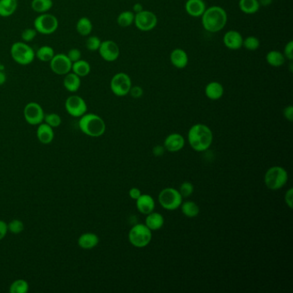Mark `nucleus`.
I'll return each mask as SVG.
<instances>
[{
	"label": "nucleus",
	"instance_id": "obj_46",
	"mask_svg": "<svg viewBox=\"0 0 293 293\" xmlns=\"http://www.w3.org/2000/svg\"><path fill=\"white\" fill-rule=\"evenodd\" d=\"M284 116L286 119H288L289 121H293V107L292 105L287 106V108H285L283 111Z\"/></svg>",
	"mask_w": 293,
	"mask_h": 293
},
{
	"label": "nucleus",
	"instance_id": "obj_34",
	"mask_svg": "<svg viewBox=\"0 0 293 293\" xmlns=\"http://www.w3.org/2000/svg\"><path fill=\"white\" fill-rule=\"evenodd\" d=\"M29 290V285L27 280H19L13 281L9 288L10 293H27Z\"/></svg>",
	"mask_w": 293,
	"mask_h": 293
},
{
	"label": "nucleus",
	"instance_id": "obj_9",
	"mask_svg": "<svg viewBox=\"0 0 293 293\" xmlns=\"http://www.w3.org/2000/svg\"><path fill=\"white\" fill-rule=\"evenodd\" d=\"M132 79L128 74L125 72H118L113 76L110 81V89L116 96H125L129 94L132 87Z\"/></svg>",
	"mask_w": 293,
	"mask_h": 293
},
{
	"label": "nucleus",
	"instance_id": "obj_47",
	"mask_svg": "<svg viewBox=\"0 0 293 293\" xmlns=\"http://www.w3.org/2000/svg\"><path fill=\"white\" fill-rule=\"evenodd\" d=\"M142 195V193L140 191V188H132L129 190V196L131 199L133 200H138L140 198V195Z\"/></svg>",
	"mask_w": 293,
	"mask_h": 293
},
{
	"label": "nucleus",
	"instance_id": "obj_38",
	"mask_svg": "<svg viewBox=\"0 0 293 293\" xmlns=\"http://www.w3.org/2000/svg\"><path fill=\"white\" fill-rule=\"evenodd\" d=\"M101 43H102V41L100 40V38L97 37L96 35H91L86 40V47L89 51H98Z\"/></svg>",
	"mask_w": 293,
	"mask_h": 293
},
{
	"label": "nucleus",
	"instance_id": "obj_13",
	"mask_svg": "<svg viewBox=\"0 0 293 293\" xmlns=\"http://www.w3.org/2000/svg\"><path fill=\"white\" fill-rule=\"evenodd\" d=\"M52 72L59 76H65L72 72V62L65 54H57L49 62Z\"/></svg>",
	"mask_w": 293,
	"mask_h": 293
},
{
	"label": "nucleus",
	"instance_id": "obj_21",
	"mask_svg": "<svg viewBox=\"0 0 293 293\" xmlns=\"http://www.w3.org/2000/svg\"><path fill=\"white\" fill-rule=\"evenodd\" d=\"M98 235L92 232H86L79 236L78 244L83 249H92L98 245Z\"/></svg>",
	"mask_w": 293,
	"mask_h": 293
},
{
	"label": "nucleus",
	"instance_id": "obj_45",
	"mask_svg": "<svg viewBox=\"0 0 293 293\" xmlns=\"http://www.w3.org/2000/svg\"><path fill=\"white\" fill-rule=\"evenodd\" d=\"M285 201H286V203H287V205L289 206V207L292 209L293 206V188H290V189H288V191L286 193V195H285Z\"/></svg>",
	"mask_w": 293,
	"mask_h": 293
},
{
	"label": "nucleus",
	"instance_id": "obj_36",
	"mask_svg": "<svg viewBox=\"0 0 293 293\" xmlns=\"http://www.w3.org/2000/svg\"><path fill=\"white\" fill-rule=\"evenodd\" d=\"M43 122L47 123L48 125L53 127V128H56L58 126H60L62 123L61 117L58 114L56 113H50V114H45L44 121Z\"/></svg>",
	"mask_w": 293,
	"mask_h": 293
},
{
	"label": "nucleus",
	"instance_id": "obj_51",
	"mask_svg": "<svg viewBox=\"0 0 293 293\" xmlns=\"http://www.w3.org/2000/svg\"><path fill=\"white\" fill-rule=\"evenodd\" d=\"M260 5L263 6H268L271 3H273V0H258Z\"/></svg>",
	"mask_w": 293,
	"mask_h": 293
},
{
	"label": "nucleus",
	"instance_id": "obj_28",
	"mask_svg": "<svg viewBox=\"0 0 293 293\" xmlns=\"http://www.w3.org/2000/svg\"><path fill=\"white\" fill-rule=\"evenodd\" d=\"M238 5L241 11L248 15L256 13L261 7L258 0H239Z\"/></svg>",
	"mask_w": 293,
	"mask_h": 293
},
{
	"label": "nucleus",
	"instance_id": "obj_25",
	"mask_svg": "<svg viewBox=\"0 0 293 293\" xmlns=\"http://www.w3.org/2000/svg\"><path fill=\"white\" fill-rule=\"evenodd\" d=\"M90 71H91V66L87 60L79 59L78 61L72 63V72H74L80 78L87 77L90 73Z\"/></svg>",
	"mask_w": 293,
	"mask_h": 293
},
{
	"label": "nucleus",
	"instance_id": "obj_5",
	"mask_svg": "<svg viewBox=\"0 0 293 293\" xmlns=\"http://www.w3.org/2000/svg\"><path fill=\"white\" fill-rule=\"evenodd\" d=\"M264 181L266 188H269L270 190H279L283 188L288 181L287 170L280 166L269 168L264 176Z\"/></svg>",
	"mask_w": 293,
	"mask_h": 293
},
{
	"label": "nucleus",
	"instance_id": "obj_2",
	"mask_svg": "<svg viewBox=\"0 0 293 293\" xmlns=\"http://www.w3.org/2000/svg\"><path fill=\"white\" fill-rule=\"evenodd\" d=\"M201 24L205 30L210 33H217L226 26L228 16L224 8L213 5L206 8L201 16Z\"/></svg>",
	"mask_w": 293,
	"mask_h": 293
},
{
	"label": "nucleus",
	"instance_id": "obj_48",
	"mask_svg": "<svg viewBox=\"0 0 293 293\" xmlns=\"http://www.w3.org/2000/svg\"><path fill=\"white\" fill-rule=\"evenodd\" d=\"M165 150H166L163 146H157L154 147L152 152H153L155 157H161V156L164 155Z\"/></svg>",
	"mask_w": 293,
	"mask_h": 293
},
{
	"label": "nucleus",
	"instance_id": "obj_29",
	"mask_svg": "<svg viewBox=\"0 0 293 293\" xmlns=\"http://www.w3.org/2000/svg\"><path fill=\"white\" fill-rule=\"evenodd\" d=\"M266 60L268 63V65L271 66L280 67L285 64L286 57L280 51L272 50V51L268 52L267 55H266Z\"/></svg>",
	"mask_w": 293,
	"mask_h": 293
},
{
	"label": "nucleus",
	"instance_id": "obj_11",
	"mask_svg": "<svg viewBox=\"0 0 293 293\" xmlns=\"http://www.w3.org/2000/svg\"><path fill=\"white\" fill-rule=\"evenodd\" d=\"M133 24L139 30L143 32L152 30L157 26V15L150 10H143L140 13L135 14Z\"/></svg>",
	"mask_w": 293,
	"mask_h": 293
},
{
	"label": "nucleus",
	"instance_id": "obj_20",
	"mask_svg": "<svg viewBox=\"0 0 293 293\" xmlns=\"http://www.w3.org/2000/svg\"><path fill=\"white\" fill-rule=\"evenodd\" d=\"M170 59H171V64L174 65L176 68H185L188 64V54L181 48H176L171 52Z\"/></svg>",
	"mask_w": 293,
	"mask_h": 293
},
{
	"label": "nucleus",
	"instance_id": "obj_22",
	"mask_svg": "<svg viewBox=\"0 0 293 293\" xmlns=\"http://www.w3.org/2000/svg\"><path fill=\"white\" fill-rule=\"evenodd\" d=\"M224 93H225L224 86L217 81L208 83L207 86H205V96L212 101L221 98L222 96H224Z\"/></svg>",
	"mask_w": 293,
	"mask_h": 293
},
{
	"label": "nucleus",
	"instance_id": "obj_12",
	"mask_svg": "<svg viewBox=\"0 0 293 293\" xmlns=\"http://www.w3.org/2000/svg\"><path fill=\"white\" fill-rule=\"evenodd\" d=\"M65 108L70 116L75 118H80L87 113L88 106L86 100L81 96L72 95L65 100Z\"/></svg>",
	"mask_w": 293,
	"mask_h": 293
},
{
	"label": "nucleus",
	"instance_id": "obj_10",
	"mask_svg": "<svg viewBox=\"0 0 293 293\" xmlns=\"http://www.w3.org/2000/svg\"><path fill=\"white\" fill-rule=\"evenodd\" d=\"M24 116L28 124L31 126H38L44 121V110L37 102H29L24 107Z\"/></svg>",
	"mask_w": 293,
	"mask_h": 293
},
{
	"label": "nucleus",
	"instance_id": "obj_30",
	"mask_svg": "<svg viewBox=\"0 0 293 293\" xmlns=\"http://www.w3.org/2000/svg\"><path fill=\"white\" fill-rule=\"evenodd\" d=\"M54 5L53 0H32L31 8L37 13H47Z\"/></svg>",
	"mask_w": 293,
	"mask_h": 293
},
{
	"label": "nucleus",
	"instance_id": "obj_17",
	"mask_svg": "<svg viewBox=\"0 0 293 293\" xmlns=\"http://www.w3.org/2000/svg\"><path fill=\"white\" fill-rule=\"evenodd\" d=\"M36 136H37L38 140L41 144L49 145L53 142V140L55 139L54 128L48 125L47 123H41L40 125H38Z\"/></svg>",
	"mask_w": 293,
	"mask_h": 293
},
{
	"label": "nucleus",
	"instance_id": "obj_33",
	"mask_svg": "<svg viewBox=\"0 0 293 293\" xmlns=\"http://www.w3.org/2000/svg\"><path fill=\"white\" fill-rule=\"evenodd\" d=\"M134 17H135V14L133 13V11L125 10L119 14V16L117 17V24L119 27H129L134 22Z\"/></svg>",
	"mask_w": 293,
	"mask_h": 293
},
{
	"label": "nucleus",
	"instance_id": "obj_8",
	"mask_svg": "<svg viewBox=\"0 0 293 293\" xmlns=\"http://www.w3.org/2000/svg\"><path fill=\"white\" fill-rule=\"evenodd\" d=\"M59 20L55 15L50 13H42L35 17L34 21V29L37 33L41 34H52L58 29Z\"/></svg>",
	"mask_w": 293,
	"mask_h": 293
},
{
	"label": "nucleus",
	"instance_id": "obj_19",
	"mask_svg": "<svg viewBox=\"0 0 293 293\" xmlns=\"http://www.w3.org/2000/svg\"><path fill=\"white\" fill-rule=\"evenodd\" d=\"M136 206L137 209L142 214L147 215L154 211L156 204L153 198L150 195L142 194L140 198L136 200Z\"/></svg>",
	"mask_w": 293,
	"mask_h": 293
},
{
	"label": "nucleus",
	"instance_id": "obj_14",
	"mask_svg": "<svg viewBox=\"0 0 293 293\" xmlns=\"http://www.w3.org/2000/svg\"><path fill=\"white\" fill-rule=\"evenodd\" d=\"M99 55L105 61H116L119 58V48L116 41L112 40H106L102 41L98 49Z\"/></svg>",
	"mask_w": 293,
	"mask_h": 293
},
{
	"label": "nucleus",
	"instance_id": "obj_15",
	"mask_svg": "<svg viewBox=\"0 0 293 293\" xmlns=\"http://www.w3.org/2000/svg\"><path fill=\"white\" fill-rule=\"evenodd\" d=\"M184 146L185 139L180 133H171L164 140V148L170 152L180 151Z\"/></svg>",
	"mask_w": 293,
	"mask_h": 293
},
{
	"label": "nucleus",
	"instance_id": "obj_42",
	"mask_svg": "<svg viewBox=\"0 0 293 293\" xmlns=\"http://www.w3.org/2000/svg\"><path fill=\"white\" fill-rule=\"evenodd\" d=\"M129 94L132 97H133V98L139 99L140 98V97H142V96H143L144 89H142V87H140V86H132L131 89H130Z\"/></svg>",
	"mask_w": 293,
	"mask_h": 293
},
{
	"label": "nucleus",
	"instance_id": "obj_16",
	"mask_svg": "<svg viewBox=\"0 0 293 293\" xmlns=\"http://www.w3.org/2000/svg\"><path fill=\"white\" fill-rule=\"evenodd\" d=\"M242 41L243 37L242 34L236 30L227 31L223 38L225 47L231 50H239L242 48Z\"/></svg>",
	"mask_w": 293,
	"mask_h": 293
},
{
	"label": "nucleus",
	"instance_id": "obj_1",
	"mask_svg": "<svg viewBox=\"0 0 293 293\" xmlns=\"http://www.w3.org/2000/svg\"><path fill=\"white\" fill-rule=\"evenodd\" d=\"M188 143L193 150L202 152L208 150L213 141L211 128L204 124H195L188 133Z\"/></svg>",
	"mask_w": 293,
	"mask_h": 293
},
{
	"label": "nucleus",
	"instance_id": "obj_23",
	"mask_svg": "<svg viewBox=\"0 0 293 293\" xmlns=\"http://www.w3.org/2000/svg\"><path fill=\"white\" fill-rule=\"evenodd\" d=\"M63 86L69 92H77L81 86V78L74 72H70L64 77Z\"/></svg>",
	"mask_w": 293,
	"mask_h": 293
},
{
	"label": "nucleus",
	"instance_id": "obj_26",
	"mask_svg": "<svg viewBox=\"0 0 293 293\" xmlns=\"http://www.w3.org/2000/svg\"><path fill=\"white\" fill-rule=\"evenodd\" d=\"M17 9V0H0V17H10Z\"/></svg>",
	"mask_w": 293,
	"mask_h": 293
},
{
	"label": "nucleus",
	"instance_id": "obj_27",
	"mask_svg": "<svg viewBox=\"0 0 293 293\" xmlns=\"http://www.w3.org/2000/svg\"><path fill=\"white\" fill-rule=\"evenodd\" d=\"M93 29V24L88 17H81L76 24V30L82 36H88L91 34Z\"/></svg>",
	"mask_w": 293,
	"mask_h": 293
},
{
	"label": "nucleus",
	"instance_id": "obj_52",
	"mask_svg": "<svg viewBox=\"0 0 293 293\" xmlns=\"http://www.w3.org/2000/svg\"><path fill=\"white\" fill-rule=\"evenodd\" d=\"M3 65H2V63H1V61H0V71H1V70H3Z\"/></svg>",
	"mask_w": 293,
	"mask_h": 293
},
{
	"label": "nucleus",
	"instance_id": "obj_35",
	"mask_svg": "<svg viewBox=\"0 0 293 293\" xmlns=\"http://www.w3.org/2000/svg\"><path fill=\"white\" fill-rule=\"evenodd\" d=\"M260 40L254 35H249L242 41V47L245 48L248 51H256L260 48Z\"/></svg>",
	"mask_w": 293,
	"mask_h": 293
},
{
	"label": "nucleus",
	"instance_id": "obj_3",
	"mask_svg": "<svg viewBox=\"0 0 293 293\" xmlns=\"http://www.w3.org/2000/svg\"><path fill=\"white\" fill-rule=\"evenodd\" d=\"M79 126L82 133L92 138L102 136L106 131L105 121L101 116L92 113H86L81 116L79 119Z\"/></svg>",
	"mask_w": 293,
	"mask_h": 293
},
{
	"label": "nucleus",
	"instance_id": "obj_32",
	"mask_svg": "<svg viewBox=\"0 0 293 293\" xmlns=\"http://www.w3.org/2000/svg\"><path fill=\"white\" fill-rule=\"evenodd\" d=\"M55 55V50L50 46H42L35 52V57L42 62L51 61Z\"/></svg>",
	"mask_w": 293,
	"mask_h": 293
},
{
	"label": "nucleus",
	"instance_id": "obj_6",
	"mask_svg": "<svg viewBox=\"0 0 293 293\" xmlns=\"http://www.w3.org/2000/svg\"><path fill=\"white\" fill-rule=\"evenodd\" d=\"M152 239V232L145 224H137L128 233L130 243L139 249L146 248Z\"/></svg>",
	"mask_w": 293,
	"mask_h": 293
},
{
	"label": "nucleus",
	"instance_id": "obj_50",
	"mask_svg": "<svg viewBox=\"0 0 293 293\" xmlns=\"http://www.w3.org/2000/svg\"><path fill=\"white\" fill-rule=\"evenodd\" d=\"M7 80L6 74L3 72V70L0 71V86L5 84Z\"/></svg>",
	"mask_w": 293,
	"mask_h": 293
},
{
	"label": "nucleus",
	"instance_id": "obj_40",
	"mask_svg": "<svg viewBox=\"0 0 293 293\" xmlns=\"http://www.w3.org/2000/svg\"><path fill=\"white\" fill-rule=\"evenodd\" d=\"M36 35H37V31L34 29H25L22 32V40L24 42H29L33 41L34 38L36 37Z\"/></svg>",
	"mask_w": 293,
	"mask_h": 293
},
{
	"label": "nucleus",
	"instance_id": "obj_7",
	"mask_svg": "<svg viewBox=\"0 0 293 293\" xmlns=\"http://www.w3.org/2000/svg\"><path fill=\"white\" fill-rule=\"evenodd\" d=\"M182 199L179 190L174 188H164L158 195L159 204L168 211H174L180 207Z\"/></svg>",
	"mask_w": 293,
	"mask_h": 293
},
{
	"label": "nucleus",
	"instance_id": "obj_49",
	"mask_svg": "<svg viewBox=\"0 0 293 293\" xmlns=\"http://www.w3.org/2000/svg\"><path fill=\"white\" fill-rule=\"evenodd\" d=\"M144 10L143 5L142 3H136L133 4V12L134 14L140 13L142 10Z\"/></svg>",
	"mask_w": 293,
	"mask_h": 293
},
{
	"label": "nucleus",
	"instance_id": "obj_41",
	"mask_svg": "<svg viewBox=\"0 0 293 293\" xmlns=\"http://www.w3.org/2000/svg\"><path fill=\"white\" fill-rule=\"evenodd\" d=\"M66 55L68 56L70 60L73 63V62L78 61L79 59H81L82 53L79 50V48H72Z\"/></svg>",
	"mask_w": 293,
	"mask_h": 293
},
{
	"label": "nucleus",
	"instance_id": "obj_24",
	"mask_svg": "<svg viewBox=\"0 0 293 293\" xmlns=\"http://www.w3.org/2000/svg\"><path fill=\"white\" fill-rule=\"evenodd\" d=\"M145 225H146L147 227L150 229L151 232L158 231V230H160L164 226V216L161 214V213H159V212L152 211V212H150L149 214H147Z\"/></svg>",
	"mask_w": 293,
	"mask_h": 293
},
{
	"label": "nucleus",
	"instance_id": "obj_31",
	"mask_svg": "<svg viewBox=\"0 0 293 293\" xmlns=\"http://www.w3.org/2000/svg\"><path fill=\"white\" fill-rule=\"evenodd\" d=\"M180 207H181V212L188 218H195L200 213V207L194 201H186L181 203Z\"/></svg>",
	"mask_w": 293,
	"mask_h": 293
},
{
	"label": "nucleus",
	"instance_id": "obj_43",
	"mask_svg": "<svg viewBox=\"0 0 293 293\" xmlns=\"http://www.w3.org/2000/svg\"><path fill=\"white\" fill-rule=\"evenodd\" d=\"M284 56L289 60L293 59V41H290L287 42V45L284 48Z\"/></svg>",
	"mask_w": 293,
	"mask_h": 293
},
{
	"label": "nucleus",
	"instance_id": "obj_39",
	"mask_svg": "<svg viewBox=\"0 0 293 293\" xmlns=\"http://www.w3.org/2000/svg\"><path fill=\"white\" fill-rule=\"evenodd\" d=\"M194 190H195L194 185L192 184L190 181H184L180 186L179 192H180L182 198H188L192 195V194L194 193Z\"/></svg>",
	"mask_w": 293,
	"mask_h": 293
},
{
	"label": "nucleus",
	"instance_id": "obj_4",
	"mask_svg": "<svg viewBox=\"0 0 293 293\" xmlns=\"http://www.w3.org/2000/svg\"><path fill=\"white\" fill-rule=\"evenodd\" d=\"M10 55L18 65H28L34 61L35 52L27 42L17 41L10 48Z\"/></svg>",
	"mask_w": 293,
	"mask_h": 293
},
{
	"label": "nucleus",
	"instance_id": "obj_44",
	"mask_svg": "<svg viewBox=\"0 0 293 293\" xmlns=\"http://www.w3.org/2000/svg\"><path fill=\"white\" fill-rule=\"evenodd\" d=\"M8 233V225L6 222L0 220V241L3 240Z\"/></svg>",
	"mask_w": 293,
	"mask_h": 293
},
{
	"label": "nucleus",
	"instance_id": "obj_18",
	"mask_svg": "<svg viewBox=\"0 0 293 293\" xmlns=\"http://www.w3.org/2000/svg\"><path fill=\"white\" fill-rule=\"evenodd\" d=\"M205 9L204 0H187L185 3L186 12L192 17H201Z\"/></svg>",
	"mask_w": 293,
	"mask_h": 293
},
{
	"label": "nucleus",
	"instance_id": "obj_37",
	"mask_svg": "<svg viewBox=\"0 0 293 293\" xmlns=\"http://www.w3.org/2000/svg\"><path fill=\"white\" fill-rule=\"evenodd\" d=\"M7 225H8V232H10L12 234L17 235V234H20V233L24 232V222L20 220V219H12Z\"/></svg>",
	"mask_w": 293,
	"mask_h": 293
}]
</instances>
